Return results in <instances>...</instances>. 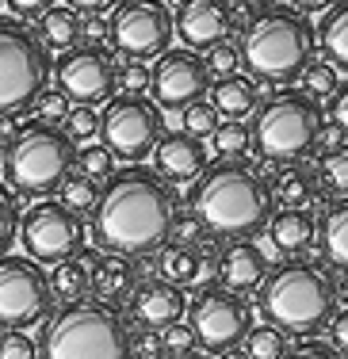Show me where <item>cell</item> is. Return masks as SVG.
Here are the masks:
<instances>
[{
    "label": "cell",
    "mask_w": 348,
    "mask_h": 359,
    "mask_svg": "<svg viewBox=\"0 0 348 359\" xmlns=\"http://www.w3.org/2000/svg\"><path fill=\"white\" fill-rule=\"evenodd\" d=\"M176 222V191L154 168H115L100 187L92 210V237L104 252L115 256H149L165 249Z\"/></svg>",
    "instance_id": "cell-1"
},
{
    "label": "cell",
    "mask_w": 348,
    "mask_h": 359,
    "mask_svg": "<svg viewBox=\"0 0 348 359\" xmlns=\"http://www.w3.org/2000/svg\"><path fill=\"white\" fill-rule=\"evenodd\" d=\"M188 207L207 233L249 241L253 233L268 229L272 215H276V195H272V184L257 165H249L245 157L241 161L218 157L192 184Z\"/></svg>",
    "instance_id": "cell-2"
},
{
    "label": "cell",
    "mask_w": 348,
    "mask_h": 359,
    "mask_svg": "<svg viewBox=\"0 0 348 359\" xmlns=\"http://www.w3.org/2000/svg\"><path fill=\"white\" fill-rule=\"evenodd\" d=\"M260 313L283 337H318L337 318V279L314 260H283L260 283Z\"/></svg>",
    "instance_id": "cell-3"
},
{
    "label": "cell",
    "mask_w": 348,
    "mask_h": 359,
    "mask_svg": "<svg viewBox=\"0 0 348 359\" xmlns=\"http://www.w3.org/2000/svg\"><path fill=\"white\" fill-rule=\"evenodd\" d=\"M241 65L268 84H291L307 73L314 54V27L302 12L287 4H272L241 35Z\"/></svg>",
    "instance_id": "cell-4"
},
{
    "label": "cell",
    "mask_w": 348,
    "mask_h": 359,
    "mask_svg": "<svg viewBox=\"0 0 348 359\" xmlns=\"http://www.w3.org/2000/svg\"><path fill=\"white\" fill-rule=\"evenodd\" d=\"M39 359H130V332L104 302H73L50 313L35 340Z\"/></svg>",
    "instance_id": "cell-5"
},
{
    "label": "cell",
    "mask_w": 348,
    "mask_h": 359,
    "mask_svg": "<svg viewBox=\"0 0 348 359\" xmlns=\"http://www.w3.org/2000/svg\"><path fill=\"white\" fill-rule=\"evenodd\" d=\"M73 161H77V149H73V138L62 126L23 123L8 138L0 165H4V180L12 191L46 199L50 191H58L65 184Z\"/></svg>",
    "instance_id": "cell-6"
},
{
    "label": "cell",
    "mask_w": 348,
    "mask_h": 359,
    "mask_svg": "<svg viewBox=\"0 0 348 359\" xmlns=\"http://www.w3.org/2000/svg\"><path fill=\"white\" fill-rule=\"evenodd\" d=\"M321 130H326V111L307 92H276L260 104L249 126L257 153L279 161V165H295V161L310 157L321 142Z\"/></svg>",
    "instance_id": "cell-7"
},
{
    "label": "cell",
    "mask_w": 348,
    "mask_h": 359,
    "mask_svg": "<svg viewBox=\"0 0 348 359\" xmlns=\"http://www.w3.org/2000/svg\"><path fill=\"white\" fill-rule=\"evenodd\" d=\"M50 54L35 31L0 20V118H15L35 107L50 81Z\"/></svg>",
    "instance_id": "cell-8"
},
{
    "label": "cell",
    "mask_w": 348,
    "mask_h": 359,
    "mask_svg": "<svg viewBox=\"0 0 348 359\" xmlns=\"http://www.w3.org/2000/svg\"><path fill=\"white\" fill-rule=\"evenodd\" d=\"M188 329L195 332V344L203 352L215 355L241 352V344L253 332L249 302L226 287H203L188 306Z\"/></svg>",
    "instance_id": "cell-9"
},
{
    "label": "cell",
    "mask_w": 348,
    "mask_h": 359,
    "mask_svg": "<svg viewBox=\"0 0 348 359\" xmlns=\"http://www.w3.org/2000/svg\"><path fill=\"white\" fill-rule=\"evenodd\" d=\"M50 276L31 256H0V332H23L50 318Z\"/></svg>",
    "instance_id": "cell-10"
},
{
    "label": "cell",
    "mask_w": 348,
    "mask_h": 359,
    "mask_svg": "<svg viewBox=\"0 0 348 359\" xmlns=\"http://www.w3.org/2000/svg\"><path fill=\"white\" fill-rule=\"evenodd\" d=\"M112 46L130 62H149V57L168 54L176 27L165 0H119L112 12Z\"/></svg>",
    "instance_id": "cell-11"
},
{
    "label": "cell",
    "mask_w": 348,
    "mask_h": 359,
    "mask_svg": "<svg viewBox=\"0 0 348 359\" xmlns=\"http://www.w3.org/2000/svg\"><path fill=\"white\" fill-rule=\"evenodd\" d=\"M20 237L35 264L58 268L65 260H77V252L84 249V222L58 199H42L20 218Z\"/></svg>",
    "instance_id": "cell-12"
},
{
    "label": "cell",
    "mask_w": 348,
    "mask_h": 359,
    "mask_svg": "<svg viewBox=\"0 0 348 359\" xmlns=\"http://www.w3.org/2000/svg\"><path fill=\"white\" fill-rule=\"evenodd\" d=\"M100 134L112 157L138 165L161 142V111L146 96H115L100 115Z\"/></svg>",
    "instance_id": "cell-13"
},
{
    "label": "cell",
    "mask_w": 348,
    "mask_h": 359,
    "mask_svg": "<svg viewBox=\"0 0 348 359\" xmlns=\"http://www.w3.org/2000/svg\"><path fill=\"white\" fill-rule=\"evenodd\" d=\"M115 62L104 46L96 42H81V46L65 50L62 57L54 62V81H58V92H62L69 104H100L115 92Z\"/></svg>",
    "instance_id": "cell-14"
},
{
    "label": "cell",
    "mask_w": 348,
    "mask_h": 359,
    "mask_svg": "<svg viewBox=\"0 0 348 359\" xmlns=\"http://www.w3.org/2000/svg\"><path fill=\"white\" fill-rule=\"evenodd\" d=\"M149 88L161 107H192L210 92V73L199 54L192 50H168L149 69Z\"/></svg>",
    "instance_id": "cell-15"
},
{
    "label": "cell",
    "mask_w": 348,
    "mask_h": 359,
    "mask_svg": "<svg viewBox=\"0 0 348 359\" xmlns=\"http://www.w3.org/2000/svg\"><path fill=\"white\" fill-rule=\"evenodd\" d=\"M173 27L195 54V50H210L226 42V35L234 31V12L226 0H180V8L173 12Z\"/></svg>",
    "instance_id": "cell-16"
},
{
    "label": "cell",
    "mask_w": 348,
    "mask_h": 359,
    "mask_svg": "<svg viewBox=\"0 0 348 359\" xmlns=\"http://www.w3.org/2000/svg\"><path fill=\"white\" fill-rule=\"evenodd\" d=\"M207 145L199 138H192L188 130L165 134L154 149V172L165 180V184H195L203 172H207Z\"/></svg>",
    "instance_id": "cell-17"
},
{
    "label": "cell",
    "mask_w": 348,
    "mask_h": 359,
    "mask_svg": "<svg viewBox=\"0 0 348 359\" xmlns=\"http://www.w3.org/2000/svg\"><path fill=\"white\" fill-rule=\"evenodd\" d=\"M188 310V298L176 283H165V279H149V283L134 287L130 294V313L138 318L146 329H168L176 325Z\"/></svg>",
    "instance_id": "cell-18"
},
{
    "label": "cell",
    "mask_w": 348,
    "mask_h": 359,
    "mask_svg": "<svg viewBox=\"0 0 348 359\" xmlns=\"http://www.w3.org/2000/svg\"><path fill=\"white\" fill-rule=\"evenodd\" d=\"M218 279L226 290H257L268 279V256L253 241H230L218 252Z\"/></svg>",
    "instance_id": "cell-19"
},
{
    "label": "cell",
    "mask_w": 348,
    "mask_h": 359,
    "mask_svg": "<svg viewBox=\"0 0 348 359\" xmlns=\"http://www.w3.org/2000/svg\"><path fill=\"white\" fill-rule=\"evenodd\" d=\"M314 233H318V222L307 207H283L276 210L268 222V241L283 260H295L314 245Z\"/></svg>",
    "instance_id": "cell-20"
},
{
    "label": "cell",
    "mask_w": 348,
    "mask_h": 359,
    "mask_svg": "<svg viewBox=\"0 0 348 359\" xmlns=\"http://www.w3.org/2000/svg\"><path fill=\"white\" fill-rule=\"evenodd\" d=\"M88 264V276H92V290L100 294V302H115V298H126L134 290V268L130 260L115 252H96V256H81Z\"/></svg>",
    "instance_id": "cell-21"
},
{
    "label": "cell",
    "mask_w": 348,
    "mask_h": 359,
    "mask_svg": "<svg viewBox=\"0 0 348 359\" xmlns=\"http://www.w3.org/2000/svg\"><path fill=\"white\" fill-rule=\"evenodd\" d=\"M210 107L226 115V123H241L245 115L257 111V84L249 76H222L210 84Z\"/></svg>",
    "instance_id": "cell-22"
},
{
    "label": "cell",
    "mask_w": 348,
    "mask_h": 359,
    "mask_svg": "<svg viewBox=\"0 0 348 359\" xmlns=\"http://www.w3.org/2000/svg\"><path fill=\"white\" fill-rule=\"evenodd\" d=\"M215 256H203L199 249H184V245H165V249H161V260H157V271H161L165 283L184 287V283H195V279L207 276V268H210L207 260H215Z\"/></svg>",
    "instance_id": "cell-23"
},
{
    "label": "cell",
    "mask_w": 348,
    "mask_h": 359,
    "mask_svg": "<svg viewBox=\"0 0 348 359\" xmlns=\"http://www.w3.org/2000/svg\"><path fill=\"white\" fill-rule=\"evenodd\" d=\"M318 241H321V252L333 268L348 271V199H337L333 207L321 215V226H318Z\"/></svg>",
    "instance_id": "cell-24"
},
{
    "label": "cell",
    "mask_w": 348,
    "mask_h": 359,
    "mask_svg": "<svg viewBox=\"0 0 348 359\" xmlns=\"http://www.w3.org/2000/svg\"><path fill=\"white\" fill-rule=\"evenodd\" d=\"M321 54L333 69H348V0H337L318 31Z\"/></svg>",
    "instance_id": "cell-25"
},
{
    "label": "cell",
    "mask_w": 348,
    "mask_h": 359,
    "mask_svg": "<svg viewBox=\"0 0 348 359\" xmlns=\"http://www.w3.org/2000/svg\"><path fill=\"white\" fill-rule=\"evenodd\" d=\"M42 42H46L50 50H73L81 46V15L73 12V8H50L46 15H42Z\"/></svg>",
    "instance_id": "cell-26"
},
{
    "label": "cell",
    "mask_w": 348,
    "mask_h": 359,
    "mask_svg": "<svg viewBox=\"0 0 348 359\" xmlns=\"http://www.w3.org/2000/svg\"><path fill=\"white\" fill-rule=\"evenodd\" d=\"M50 290H54V298H62L65 306L73 302H84V294L92 290V276H88V264L81 260H65L54 268V276H50Z\"/></svg>",
    "instance_id": "cell-27"
},
{
    "label": "cell",
    "mask_w": 348,
    "mask_h": 359,
    "mask_svg": "<svg viewBox=\"0 0 348 359\" xmlns=\"http://www.w3.org/2000/svg\"><path fill=\"white\" fill-rule=\"evenodd\" d=\"M318 191V176L307 172V168H283L272 184V195H276L283 207H307Z\"/></svg>",
    "instance_id": "cell-28"
},
{
    "label": "cell",
    "mask_w": 348,
    "mask_h": 359,
    "mask_svg": "<svg viewBox=\"0 0 348 359\" xmlns=\"http://www.w3.org/2000/svg\"><path fill=\"white\" fill-rule=\"evenodd\" d=\"M318 176H321V187H326L329 195L348 199V145H333V149L321 153Z\"/></svg>",
    "instance_id": "cell-29"
},
{
    "label": "cell",
    "mask_w": 348,
    "mask_h": 359,
    "mask_svg": "<svg viewBox=\"0 0 348 359\" xmlns=\"http://www.w3.org/2000/svg\"><path fill=\"white\" fill-rule=\"evenodd\" d=\"M58 191H62V207H69L73 215H92V210H96V203H100V184L96 180H88V176H65V184L58 187Z\"/></svg>",
    "instance_id": "cell-30"
},
{
    "label": "cell",
    "mask_w": 348,
    "mask_h": 359,
    "mask_svg": "<svg viewBox=\"0 0 348 359\" xmlns=\"http://www.w3.org/2000/svg\"><path fill=\"white\" fill-rule=\"evenodd\" d=\"M291 348H287V337L279 329H272V325H260V329L249 332V340H245V355L249 359H283Z\"/></svg>",
    "instance_id": "cell-31"
},
{
    "label": "cell",
    "mask_w": 348,
    "mask_h": 359,
    "mask_svg": "<svg viewBox=\"0 0 348 359\" xmlns=\"http://www.w3.org/2000/svg\"><path fill=\"white\" fill-rule=\"evenodd\" d=\"M249 145H253V134H249V126H245V123H218V130H215L218 157L241 161L245 153H249Z\"/></svg>",
    "instance_id": "cell-32"
},
{
    "label": "cell",
    "mask_w": 348,
    "mask_h": 359,
    "mask_svg": "<svg viewBox=\"0 0 348 359\" xmlns=\"http://www.w3.org/2000/svg\"><path fill=\"white\" fill-rule=\"evenodd\" d=\"M77 168H81V176H88V180H112L115 176V157H112V149L107 145H84V149H77Z\"/></svg>",
    "instance_id": "cell-33"
},
{
    "label": "cell",
    "mask_w": 348,
    "mask_h": 359,
    "mask_svg": "<svg viewBox=\"0 0 348 359\" xmlns=\"http://www.w3.org/2000/svg\"><path fill=\"white\" fill-rule=\"evenodd\" d=\"M302 84H307V96L310 100H333V92L341 88V81H337V69L329 62H310L307 73H302Z\"/></svg>",
    "instance_id": "cell-34"
},
{
    "label": "cell",
    "mask_w": 348,
    "mask_h": 359,
    "mask_svg": "<svg viewBox=\"0 0 348 359\" xmlns=\"http://www.w3.org/2000/svg\"><path fill=\"white\" fill-rule=\"evenodd\" d=\"M184 130L192 134V138H215V130H218V111L210 107V104H192V107H184Z\"/></svg>",
    "instance_id": "cell-35"
},
{
    "label": "cell",
    "mask_w": 348,
    "mask_h": 359,
    "mask_svg": "<svg viewBox=\"0 0 348 359\" xmlns=\"http://www.w3.org/2000/svg\"><path fill=\"white\" fill-rule=\"evenodd\" d=\"M15 237H20V207H15L12 191L0 184V256H8Z\"/></svg>",
    "instance_id": "cell-36"
},
{
    "label": "cell",
    "mask_w": 348,
    "mask_h": 359,
    "mask_svg": "<svg viewBox=\"0 0 348 359\" xmlns=\"http://www.w3.org/2000/svg\"><path fill=\"white\" fill-rule=\"evenodd\" d=\"M62 130L73 138V145L84 142V138H96L100 134V115L92 107H69V115H65V123H62Z\"/></svg>",
    "instance_id": "cell-37"
},
{
    "label": "cell",
    "mask_w": 348,
    "mask_h": 359,
    "mask_svg": "<svg viewBox=\"0 0 348 359\" xmlns=\"http://www.w3.org/2000/svg\"><path fill=\"white\" fill-rule=\"evenodd\" d=\"M203 65H207L210 76H234L237 65H241V54H237V46H230V42H218V46L207 50V57H203Z\"/></svg>",
    "instance_id": "cell-38"
},
{
    "label": "cell",
    "mask_w": 348,
    "mask_h": 359,
    "mask_svg": "<svg viewBox=\"0 0 348 359\" xmlns=\"http://www.w3.org/2000/svg\"><path fill=\"white\" fill-rule=\"evenodd\" d=\"M69 100L62 96L58 88H42V96L35 100V111H39V123H46V126H58V123H65V115H69Z\"/></svg>",
    "instance_id": "cell-39"
},
{
    "label": "cell",
    "mask_w": 348,
    "mask_h": 359,
    "mask_svg": "<svg viewBox=\"0 0 348 359\" xmlns=\"http://www.w3.org/2000/svg\"><path fill=\"white\" fill-rule=\"evenodd\" d=\"M161 344H165V352H173V355H192L195 332L188 329V321H176V325H168V329L161 332Z\"/></svg>",
    "instance_id": "cell-40"
},
{
    "label": "cell",
    "mask_w": 348,
    "mask_h": 359,
    "mask_svg": "<svg viewBox=\"0 0 348 359\" xmlns=\"http://www.w3.org/2000/svg\"><path fill=\"white\" fill-rule=\"evenodd\" d=\"M0 359H39L27 332H0Z\"/></svg>",
    "instance_id": "cell-41"
},
{
    "label": "cell",
    "mask_w": 348,
    "mask_h": 359,
    "mask_svg": "<svg viewBox=\"0 0 348 359\" xmlns=\"http://www.w3.org/2000/svg\"><path fill=\"white\" fill-rule=\"evenodd\" d=\"M115 84L123 88V96H142V92L149 88V69H142V62H130V65L119 69Z\"/></svg>",
    "instance_id": "cell-42"
},
{
    "label": "cell",
    "mask_w": 348,
    "mask_h": 359,
    "mask_svg": "<svg viewBox=\"0 0 348 359\" xmlns=\"http://www.w3.org/2000/svg\"><path fill=\"white\" fill-rule=\"evenodd\" d=\"M329 123H333V130L341 134V138H348V81L333 92V100H329Z\"/></svg>",
    "instance_id": "cell-43"
},
{
    "label": "cell",
    "mask_w": 348,
    "mask_h": 359,
    "mask_svg": "<svg viewBox=\"0 0 348 359\" xmlns=\"http://www.w3.org/2000/svg\"><path fill=\"white\" fill-rule=\"evenodd\" d=\"M283 359H344V355L333 352V344H321V340H302V344L291 348Z\"/></svg>",
    "instance_id": "cell-44"
},
{
    "label": "cell",
    "mask_w": 348,
    "mask_h": 359,
    "mask_svg": "<svg viewBox=\"0 0 348 359\" xmlns=\"http://www.w3.org/2000/svg\"><path fill=\"white\" fill-rule=\"evenodd\" d=\"M329 344H333V352H341L348 359V310H341L329 321Z\"/></svg>",
    "instance_id": "cell-45"
},
{
    "label": "cell",
    "mask_w": 348,
    "mask_h": 359,
    "mask_svg": "<svg viewBox=\"0 0 348 359\" xmlns=\"http://www.w3.org/2000/svg\"><path fill=\"white\" fill-rule=\"evenodd\" d=\"M15 15H46L54 8V0H4Z\"/></svg>",
    "instance_id": "cell-46"
},
{
    "label": "cell",
    "mask_w": 348,
    "mask_h": 359,
    "mask_svg": "<svg viewBox=\"0 0 348 359\" xmlns=\"http://www.w3.org/2000/svg\"><path fill=\"white\" fill-rule=\"evenodd\" d=\"M65 8H73V12H88V15H100V12H115L119 0H65Z\"/></svg>",
    "instance_id": "cell-47"
},
{
    "label": "cell",
    "mask_w": 348,
    "mask_h": 359,
    "mask_svg": "<svg viewBox=\"0 0 348 359\" xmlns=\"http://www.w3.org/2000/svg\"><path fill=\"white\" fill-rule=\"evenodd\" d=\"M134 348H138L134 355H142V359H154L157 352H165V344H161V337H154V332H149V337H142Z\"/></svg>",
    "instance_id": "cell-48"
},
{
    "label": "cell",
    "mask_w": 348,
    "mask_h": 359,
    "mask_svg": "<svg viewBox=\"0 0 348 359\" xmlns=\"http://www.w3.org/2000/svg\"><path fill=\"white\" fill-rule=\"evenodd\" d=\"M337 0H291V8L295 12H329Z\"/></svg>",
    "instance_id": "cell-49"
},
{
    "label": "cell",
    "mask_w": 348,
    "mask_h": 359,
    "mask_svg": "<svg viewBox=\"0 0 348 359\" xmlns=\"http://www.w3.org/2000/svg\"><path fill=\"white\" fill-rule=\"evenodd\" d=\"M337 302H344V310H348V271L337 279Z\"/></svg>",
    "instance_id": "cell-50"
},
{
    "label": "cell",
    "mask_w": 348,
    "mask_h": 359,
    "mask_svg": "<svg viewBox=\"0 0 348 359\" xmlns=\"http://www.w3.org/2000/svg\"><path fill=\"white\" fill-rule=\"evenodd\" d=\"M168 359H203V355H168Z\"/></svg>",
    "instance_id": "cell-51"
},
{
    "label": "cell",
    "mask_w": 348,
    "mask_h": 359,
    "mask_svg": "<svg viewBox=\"0 0 348 359\" xmlns=\"http://www.w3.org/2000/svg\"><path fill=\"white\" fill-rule=\"evenodd\" d=\"M0 157H4V138H0Z\"/></svg>",
    "instance_id": "cell-52"
},
{
    "label": "cell",
    "mask_w": 348,
    "mask_h": 359,
    "mask_svg": "<svg viewBox=\"0 0 348 359\" xmlns=\"http://www.w3.org/2000/svg\"><path fill=\"white\" fill-rule=\"evenodd\" d=\"M237 4H245V0H237Z\"/></svg>",
    "instance_id": "cell-53"
},
{
    "label": "cell",
    "mask_w": 348,
    "mask_h": 359,
    "mask_svg": "<svg viewBox=\"0 0 348 359\" xmlns=\"http://www.w3.org/2000/svg\"><path fill=\"white\" fill-rule=\"evenodd\" d=\"M0 4H4V0H0Z\"/></svg>",
    "instance_id": "cell-54"
}]
</instances>
